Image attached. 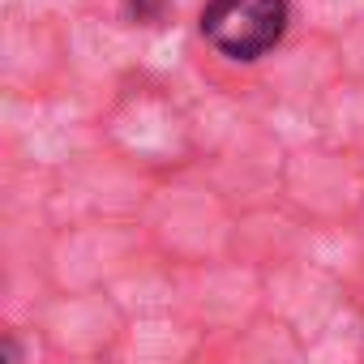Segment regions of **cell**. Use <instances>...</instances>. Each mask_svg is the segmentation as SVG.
Returning <instances> with one entry per match:
<instances>
[{
    "label": "cell",
    "mask_w": 364,
    "mask_h": 364,
    "mask_svg": "<svg viewBox=\"0 0 364 364\" xmlns=\"http://www.w3.org/2000/svg\"><path fill=\"white\" fill-rule=\"evenodd\" d=\"M287 0H206L202 39L228 60H262L287 31Z\"/></svg>",
    "instance_id": "6da1fadb"
},
{
    "label": "cell",
    "mask_w": 364,
    "mask_h": 364,
    "mask_svg": "<svg viewBox=\"0 0 364 364\" xmlns=\"http://www.w3.org/2000/svg\"><path fill=\"white\" fill-rule=\"evenodd\" d=\"M167 9H171V0H124V14L137 26H159L167 18Z\"/></svg>",
    "instance_id": "7a4b0ae2"
}]
</instances>
